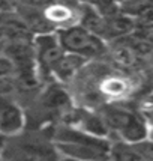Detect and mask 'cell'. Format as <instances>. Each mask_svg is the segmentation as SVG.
I'll return each mask as SVG.
<instances>
[{"label": "cell", "mask_w": 153, "mask_h": 161, "mask_svg": "<svg viewBox=\"0 0 153 161\" xmlns=\"http://www.w3.org/2000/svg\"><path fill=\"white\" fill-rule=\"evenodd\" d=\"M0 30L5 41L33 39V33L15 9L0 14Z\"/></svg>", "instance_id": "6"}, {"label": "cell", "mask_w": 153, "mask_h": 161, "mask_svg": "<svg viewBox=\"0 0 153 161\" xmlns=\"http://www.w3.org/2000/svg\"><path fill=\"white\" fill-rule=\"evenodd\" d=\"M33 48H35L36 60L39 62L45 74H51L53 66L56 65L59 57L65 53L54 32L35 35L33 36Z\"/></svg>", "instance_id": "3"}, {"label": "cell", "mask_w": 153, "mask_h": 161, "mask_svg": "<svg viewBox=\"0 0 153 161\" xmlns=\"http://www.w3.org/2000/svg\"><path fill=\"white\" fill-rule=\"evenodd\" d=\"M104 91L108 92V93H113V95H116V93H122V92L125 91V84L122 83V81H119L116 78H111V80H108V81H105L104 83Z\"/></svg>", "instance_id": "17"}, {"label": "cell", "mask_w": 153, "mask_h": 161, "mask_svg": "<svg viewBox=\"0 0 153 161\" xmlns=\"http://www.w3.org/2000/svg\"><path fill=\"white\" fill-rule=\"evenodd\" d=\"M56 149L71 158L78 160H104L108 158V152L98 149L93 146L76 145V143H66V142H56Z\"/></svg>", "instance_id": "10"}, {"label": "cell", "mask_w": 153, "mask_h": 161, "mask_svg": "<svg viewBox=\"0 0 153 161\" xmlns=\"http://www.w3.org/2000/svg\"><path fill=\"white\" fill-rule=\"evenodd\" d=\"M17 3H21V5H26V6L30 8H36V9H45V8L54 5L60 0H15Z\"/></svg>", "instance_id": "16"}, {"label": "cell", "mask_w": 153, "mask_h": 161, "mask_svg": "<svg viewBox=\"0 0 153 161\" xmlns=\"http://www.w3.org/2000/svg\"><path fill=\"white\" fill-rule=\"evenodd\" d=\"M86 60L84 57L74 54V53H68L65 51L62 56L59 57V60L56 62V65L53 66V74H56L59 78L62 80H68L69 77H72L75 74L78 68L83 65V62Z\"/></svg>", "instance_id": "14"}, {"label": "cell", "mask_w": 153, "mask_h": 161, "mask_svg": "<svg viewBox=\"0 0 153 161\" xmlns=\"http://www.w3.org/2000/svg\"><path fill=\"white\" fill-rule=\"evenodd\" d=\"M56 142H66V143H76V145H86V146H93L98 149L107 151L110 149V143L102 139L101 136H95L92 133H84L80 130L68 128V126H60L56 130L54 134Z\"/></svg>", "instance_id": "7"}, {"label": "cell", "mask_w": 153, "mask_h": 161, "mask_svg": "<svg viewBox=\"0 0 153 161\" xmlns=\"http://www.w3.org/2000/svg\"><path fill=\"white\" fill-rule=\"evenodd\" d=\"M42 12L45 15V18L56 27V26H62V27H66V26H71V24H75L78 21V11L72 9L71 6L57 2L51 6L42 9Z\"/></svg>", "instance_id": "11"}, {"label": "cell", "mask_w": 153, "mask_h": 161, "mask_svg": "<svg viewBox=\"0 0 153 161\" xmlns=\"http://www.w3.org/2000/svg\"><path fill=\"white\" fill-rule=\"evenodd\" d=\"M14 151H18L17 155L11 158H27V160H44V158H54L53 149L47 145H42L38 140H26L21 145H17Z\"/></svg>", "instance_id": "13"}, {"label": "cell", "mask_w": 153, "mask_h": 161, "mask_svg": "<svg viewBox=\"0 0 153 161\" xmlns=\"http://www.w3.org/2000/svg\"><path fill=\"white\" fill-rule=\"evenodd\" d=\"M56 35L65 51L78 54L84 59L101 56L107 50L104 39L93 35L92 32H89L87 29H84L76 23L66 27H60Z\"/></svg>", "instance_id": "1"}, {"label": "cell", "mask_w": 153, "mask_h": 161, "mask_svg": "<svg viewBox=\"0 0 153 161\" xmlns=\"http://www.w3.org/2000/svg\"><path fill=\"white\" fill-rule=\"evenodd\" d=\"M2 137H3V136L0 134V147H2V145H3V140H2Z\"/></svg>", "instance_id": "20"}, {"label": "cell", "mask_w": 153, "mask_h": 161, "mask_svg": "<svg viewBox=\"0 0 153 161\" xmlns=\"http://www.w3.org/2000/svg\"><path fill=\"white\" fill-rule=\"evenodd\" d=\"M15 91L14 77L11 75H0V95H11Z\"/></svg>", "instance_id": "15"}, {"label": "cell", "mask_w": 153, "mask_h": 161, "mask_svg": "<svg viewBox=\"0 0 153 161\" xmlns=\"http://www.w3.org/2000/svg\"><path fill=\"white\" fill-rule=\"evenodd\" d=\"M15 74L14 63L5 54H0V75H12Z\"/></svg>", "instance_id": "18"}, {"label": "cell", "mask_w": 153, "mask_h": 161, "mask_svg": "<svg viewBox=\"0 0 153 161\" xmlns=\"http://www.w3.org/2000/svg\"><path fill=\"white\" fill-rule=\"evenodd\" d=\"M78 24L83 26L84 29H87L93 35L104 39L105 17L102 14H99L93 6L86 5V3H80V6H78Z\"/></svg>", "instance_id": "8"}, {"label": "cell", "mask_w": 153, "mask_h": 161, "mask_svg": "<svg viewBox=\"0 0 153 161\" xmlns=\"http://www.w3.org/2000/svg\"><path fill=\"white\" fill-rule=\"evenodd\" d=\"M110 53H111V57L116 65L122 66V68H128V69L138 68L140 62L143 60V57H140L134 50L129 48L122 39L113 41V47Z\"/></svg>", "instance_id": "12"}, {"label": "cell", "mask_w": 153, "mask_h": 161, "mask_svg": "<svg viewBox=\"0 0 153 161\" xmlns=\"http://www.w3.org/2000/svg\"><path fill=\"white\" fill-rule=\"evenodd\" d=\"M108 158H116L122 161L152 160V145L144 139L138 142H120L110 146Z\"/></svg>", "instance_id": "5"}, {"label": "cell", "mask_w": 153, "mask_h": 161, "mask_svg": "<svg viewBox=\"0 0 153 161\" xmlns=\"http://www.w3.org/2000/svg\"><path fill=\"white\" fill-rule=\"evenodd\" d=\"M105 125L114 128L126 142H138L146 137V125L132 112L120 107H108L104 113Z\"/></svg>", "instance_id": "2"}, {"label": "cell", "mask_w": 153, "mask_h": 161, "mask_svg": "<svg viewBox=\"0 0 153 161\" xmlns=\"http://www.w3.org/2000/svg\"><path fill=\"white\" fill-rule=\"evenodd\" d=\"M15 9V0H0V14Z\"/></svg>", "instance_id": "19"}, {"label": "cell", "mask_w": 153, "mask_h": 161, "mask_svg": "<svg viewBox=\"0 0 153 161\" xmlns=\"http://www.w3.org/2000/svg\"><path fill=\"white\" fill-rule=\"evenodd\" d=\"M134 29V18L117 12L110 17H105L104 41H114L122 36L129 35Z\"/></svg>", "instance_id": "9"}, {"label": "cell", "mask_w": 153, "mask_h": 161, "mask_svg": "<svg viewBox=\"0 0 153 161\" xmlns=\"http://www.w3.org/2000/svg\"><path fill=\"white\" fill-rule=\"evenodd\" d=\"M24 126V114L17 101L9 95H0V134L14 136Z\"/></svg>", "instance_id": "4"}, {"label": "cell", "mask_w": 153, "mask_h": 161, "mask_svg": "<svg viewBox=\"0 0 153 161\" xmlns=\"http://www.w3.org/2000/svg\"><path fill=\"white\" fill-rule=\"evenodd\" d=\"M110 2H113V3H116V5H117V3L120 2V0H110Z\"/></svg>", "instance_id": "21"}]
</instances>
